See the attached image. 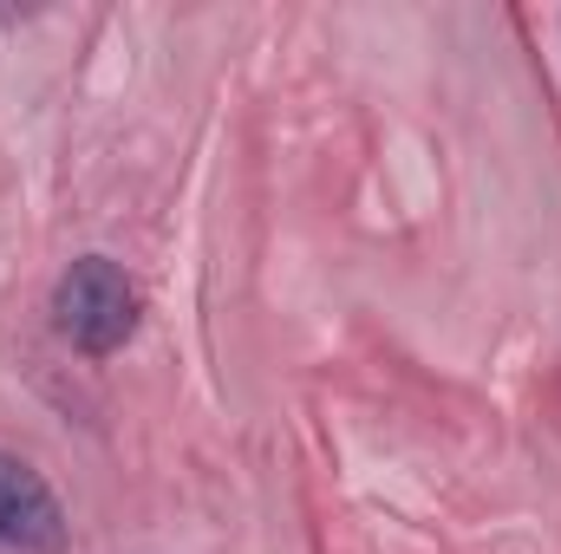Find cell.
I'll return each mask as SVG.
<instances>
[{
  "label": "cell",
  "instance_id": "cell-1",
  "mask_svg": "<svg viewBox=\"0 0 561 554\" xmlns=\"http://www.w3.org/2000/svg\"><path fill=\"white\" fill-rule=\"evenodd\" d=\"M53 320L85 359H112L138 333V280L112 255H79L53 287Z\"/></svg>",
  "mask_w": 561,
  "mask_h": 554
},
{
  "label": "cell",
  "instance_id": "cell-2",
  "mask_svg": "<svg viewBox=\"0 0 561 554\" xmlns=\"http://www.w3.org/2000/svg\"><path fill=\"white\" fill-rule=\"evenodd\" d=\"M0 542L7 549H26V554L66 549V509H59L53 483L33 463L7 457V450H0Z\"/></svg>",
  "mask_w": 561,
  "mask_h": 554
}]
</instances>
